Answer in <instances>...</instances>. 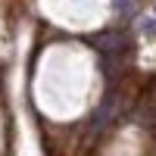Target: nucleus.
I'll return each mask as SVG.
<instances>
[{
    "mask_svg": "<svg viewBox=\"0 0 156 156\" xmlns=\"http://www.w3.org/2000/svg\"><path fill=\"white\" fill-rule=\"evenodd\" d=\"M100 44H103V50H112V53H115V50L125 47V37H122V34H103Z\"/></svg>",
    "mask_w": 156,
    "mask_h": 156,
    "instance_id": "nucleus-1",
    "label": "nucleus"
}]
</instances>
